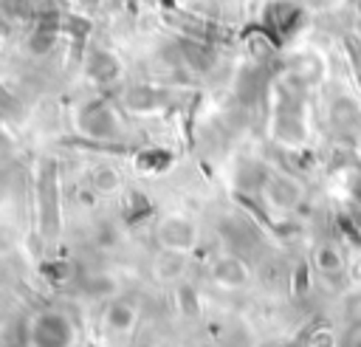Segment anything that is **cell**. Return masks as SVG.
I'll list each match as a JSON object with an SVG mask.
<instances>
[{
	"instance_id": "cell-1",
	"label": "cell",
	"mask_w": 361,
	"mask_h": 347,
	"mask_svg": "<svg viewBox=\"0 0 361 347\" xmlns=\"http://www.w3.org/2000/svg\"><path fill=\"white\" fill-rule=\"evenodd\" d=\"M76 339V327L62 310H39L28 322V344L31 347H71Z\"/></svg>"
},
{
	"instance_id": "cell-2",
	"label": "cell",
	"mask_w": 361,
	"mask_h": 347,
	"mask_svg": "<svg viewBox=\"0 0 361 347\" xmlns=\"http://www.w3.org/2000/svg\"><path fill=\"white\" fill-rule=\"evenodd\" d=\"M79 127L82 133L93 138H118V116L107 102H90L79 110Z\"/></svg>"
},
{
	"instance_id": "cell-3",
	"label": "cell",
	"mask_w": 361,
	"mask_h": 347,
	"mask_svg": "<svg viewBox=\"0 0 361 347\" xmlns=\"http://www.w3.org/2000/svg\"><path fill=\"white\" fill-rule=\"evenodd\" d=\"M195 237H197L195 223H192L189 217H180V214H172V217H166V220L158 226V240H161L169 251H178V254L189 251V248L195 245Z\"/></svg>"
},
{
	"instance_id": "cell-4",
	"label": "cell",
	"mask_w": 361,
	"mask_h": 347,
	"mask_svg": "<svg viewBox=\"0 0 361 347\" xmlns=\"http://www.w3.org/2000/svg\"><path fill=\"white\" fill-rule=\"evenodd\" d=\"M265 23H268V28L274 31L276 39H285L302 25V11L293 3H274L265 11Z\"/></svg>"
},
{
	"instance_id": "cell-5",
	"label": "cell",
	"mask_w": 361,
	"mask_h": 347,
	"mask_svg": "<svg viewBox=\"0 0 361 347\" xmlns=\"http://www.w3.org/2000/svg\"><path fill=\"white\" fill-rule=\"evenodd\" d=\"M212 276H214V282H220V285H226V288H237V285H243V282L248 279V271H245L243 260H237V257H223V260L214 262Z\"/></svg>"
},
{
	"instance_id": "cell-6",
	"label": "cell",
	"mask_w": 361,
	"mask_h": 347,
	"mask_svg": "<svg viewBox=\"0 0 361 347\" xmlns=\"http://www.w3.org/2000/svg\"><path fill=\"white\" fill-rule=\"evenodd\" d=\"M104 319H107V324H110L113 330H127V327L133 324V319H135V310H133L127 302H113V305L107 308Z\"/></svg>"
},
{
	"instance_id": "cell-7",
	"label": "cell",
	"mask_w": 361,
	"mask_h": 347,
	"mask_svg": "<svg viewBox=\"0 0 361 347\" xmlns=\"http://www.w3.org/2000/svg\"><path fill=\"white\" fill-rule=\"evenodd\" d=\"M316 265L324 271V274H341L344 271V260H341V254L333 248V245H322L319 251H316Z\"/></svg>"
}]
</instances>
